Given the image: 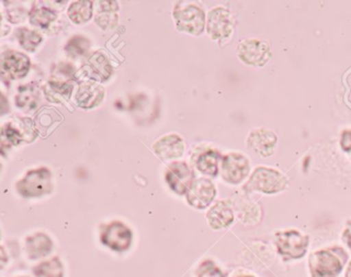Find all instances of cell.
<instances>
[{"instance_id":"6da1fadb","label":"cell","mask_w":351,"mask_h":277,"mask_svg":"<svg viewBox=\"0 0 351 277\" xmlns=\"http://www.w3.org/2000/svg\"><path fill=\"white\" fill-rule=\"evenodd\" d=\"M346 250L341 246H330L314 250L308 258L311 277H339L349 262Z\"/></svg>"},{"instance_id":"7a4b0ae2","label":"cell","mask_w":351,"mask_h":277,"mask_svg":"<svg viewBox=\"0 0 351 277\" xmlns=\"http://www.w3.org/2000/svg\"><path fill=\"white\" fill-rule=\"evenodd\" d=\"M274 245L283 262L297 261L307 254L310 237L299 230H282L274 234Z\"/></svg>"},{"instance_id":"3957f363","label":"cell","mask_w":351,"mask_h":277,"mask_svg":"<svg viewBox=\"0 0 351 277\" xmlns=\"http://www.w3.org/2000/svg\"><path fill=\"white\" fill-rule=\"evenodd\" d=\"M289 180L278 170L260 166L252 172L243 186L246 193L260 192L263 194H277L287 188Z\"/></svg>"},{"instance_id":"277c9868","label":"cell","mask_w":351,"mask_h":277,"mask_svg":"<svg viewBox=\"0 0 351 277\" xmlns=\"http://www.w3.org/2000/svg\"><path fill=\"white\" fill-rule=\"evenodd\" d=\"M178 30L199 36L205 28V14L195 5L178 3L173 12Z\"/></svg>"},{"instance_id":"5b68a950","label":"cell","mask_w":351,"mask_h":277,"mask_svg":"<svg viewBox=\"0 0 351 277\" xmlns=\"http://www.w3.org/2000/svg\"><path fill=\"white\" fill-rule=\"evenodd\" d=\"M17 190L24 197H40L52 191V174L47 168L32 170L17 184Z\"/></svg>"},{"instance_id":"8992f818","label":"cell","mask_w":351,"mask_h":277,"mask_svg":"<svg viewBox=\"0 0 351 277\" xmlns=\"http://www.w3.org/2000/svg\"><path fill=\"white\" fill-rule=\"evenodd\" d=\"M100 240L114 252H126L132 245L133 233L125 224L112 221L101 228Z\"/></svg>"},{"instance_id":"52a82bcc","label":"cell","mask_w":351,"mask_h":277,"mask_svg":"<svg viewBox=\"0 0 351 277\" xmlns=\"http://www.w3.org/2000/svg\"><path fill=\"white\" fill-rule=\"evenodd\" d=\"M240 60L250 67H263L270 61V46L266 42L250 38L242 40L237 47Z\"/></svg>"},{"instance_id":"ba28073f","label":"cell","mask_w":351,"mask_h":277,"mask_svg":"<svg viewBox=\"0 0 351 277\" xmlns=\"http://www.w3.org/2000/svg\"><path fill=\"white\" fill-rule=\"evenodd\" d=\"M250 172V161L242 154H228L221 160V178L228 184H239L247 178Z\"/></svg>"},{"instance_id":"9c48e42d","label":"cell","mask_w":351,"mask_h":277,"mask_svg":"<svg viewBox=\"0 0 351 277\" xmlns=\"http://www.w3.org/2000/svg\"><path fill=\"white\" fill-rule=\"evenodd\" d=\"M231 13L223 8H215L209 13L207 32L213 40L227 38L233 32Z\"/></svg>"},{"instance_id":"30bf717a","label":"cell","mask_w":351,"mask_h":277,"mask_svg":"<svg viewBox=\"0 0 351 277\" xmlns=\"http://www.w3.org/2000/svg\"><path fill=\"white\" fill-rule=\"evenodd\" d=\"M278 137L267 128L256 129L248 135L247 147L261 157H270L275 153Z\"/></svg>"},{"instance_id":"8fae6325","label":"cell","mask_w":351,"mask_h":277,"mask_svg":"<svg viewBox=\"0 0 351 277\" xmlns=\"http://www.w3.org/2000/svg\"><path fill=\"white\" fill-rule=\"evenodd\" d=\"M217 189L207 178L195 180L186 193L189 204L197 209H205L215 200Z\"/></svg>"},{"instance_id":"7c38bea8","label":"cell","mask_w":351,"mask_h":277,"mask_svg":"<svg viewBox=\"0 0 351 277\" xmlns=\"http://www.w3.org/2000/svg\"><path fill=\"white\" fill-rule=\"evenodd\" d=\"M193 172L186 163L176 162L168 167L166 180L170 188L178 195L188 193L192 186Z\"/></svg>"},{"instance_id":"4fadbf2b","label":"cell","mask_w":351,"mask_h":277,"mask_svg":"<svg viewBox=\"0 0 351 277\" xmlns=\"http://www.w3.org/2000/svg\"><path fill=\"white\" fill-rule=\"evenodd\" d=\"M207 221L213 230L225 229L234 223L235 215L229 200L215 203L206 215Z\"/></svg>"},{"instance_id":"5bb4252c","label":"cell","mask_w":351,"mask_h":277,"mask_svg":"<svg viewBox=\"0 0 351 277\" xmlns=\"http://www.w3.org/2000/svg\"><path fill=\"white\" fill-rule=\"evenodd\" d=\"M30 61L25 54L8 52L3 56V73L11 79H22L29 71Z\"/></svg>"},{"instance_id":"9a60e30c","label":"cell","mask_w":351,"mask_h":277,"mask_svg":"<svg viewBox=\"0 0 351 277\" xmlns=\"http://www.w3.org/2000/svg\"><path fill=\"white\" fill-rule=\"evenodd\" d=\"M154 151L162 160L176 159L184 155V141L176 134L162 137L154 145Z\"/></svg>"},{"instance_id":"2e32d148","label":"cell","mask_w":351,"mask_h":277,"mask_svg":"<svg viewBox=\"0 0 351 277\" xmlns=\"http://www.w3.org/2000/svg\"><path fill=\"white\" fill-rule=\"evenodd\" d=\"M53 241L45 233H36L26 239L25 250L30 260H38L51 254Z\"/></svg>"},{"instance_id":"e0dca14e","label":"cell","mask_w":351,"mask_h":277,"mask_svg":"<svg viewBox=\"0 0 351 277\" xmlns=\"http://www.w3.org/2000/svg\"><path fill=\"white\" fill-rule=\"evenodd\" d=\"M104 90L94 82H86L80 86L77 102L81 108H92L100 104L104 99Z\"/></svg>"},{"instance_id":"ac0fdd59","label":"cell","mask_w":351,"mask_h":277,"mask_svg":"<svg viewBox=\"0 0 351 277\" xmlns=\"http://www.w3.org/2000/svg\"><path fill=\"white\" fill-rule=\"evenodd\" d=\"M100 9L96 16V23L104 29H110L118 24L117 11L119 10L118 3L114 1H100Z\"/></svg>"},{"instance_id":"d6986e66","label":"cell","mask_w":351,"mask_h":277,"mask_svg":"<svg viewBox=\"0 0 351 277\" xmlns=\"http://www.w3.org/2000/svg\"><path fill=\"white\" fill-rule=\"evenodd\" d=\"M91 75L98 81H106L112 75V67L106 55L96 52L88 60Z\"/></svg>"},{"instance_id":"ffe728a7","label":"cell","mask_w":351,"mask_h":277,"mask_svg":"<svg viewBox=\"0 0 351 277\" xmlns=\"http://www.w3.org/2000/svg\"><path fill=\"white\" fill-rule=\"evenodd\" d=\"M219 152L209 149V151L204 152L199 156L196 163L197 168L203 174L209 176H217L219 173Z\"/></svg>"},{"instance_id":"44dd1931","label":"cell","mask_w":351,"mask_h":277,"mask_svg":"<svg viewBox=\"0 0 351 277\" xmlns=\"http://www.w3.org/2000/svg\"><path fill=\"white\" fill-rule=\"evenodd\" d=\"M34 273L36 277H63L64 268L60 258L55 256L34 267Z\"/></svg>"},{"instance_id":"7402d4cb","label":"cell","mask_w":351,"mask_h":277,"mask_svg":"<svg viewBox=\"0 0 351 277\" xmlns=\"http://www.w3.org/2000/svg\"><path fill=\"white\" fill-rule=\"evenodd\" d=\"M92 8L93 3L87 0H81L71 3L69 9V16L75 23H86L92 17Z\"/></svg>"},{"instance_id":"603a6c76","label":"cell","mask_w":351,"mask_h":277,"mask_svg":"<svg viewBox=\"0 0 351 277\" xmlns=\"http://www.w3.org/2000/svg\"><path fill=\"white\" fill-rule=\"evenodd\" d=\"M17 36L22 48L25 49L28 52H34L36 47L43 42L42 36H40L38 32L26 29V28L18 30Z\"/></svg>"},{"instance_id":"cb8c5ba5","label":"cell","mask_w":351,"mask_h":277,"mask_svg":"<svg viewBox=\"0 0 351 277\" xmlns=\"http://www.w3.org/2000/svg\"><path fill=\"white\" fill-rule=\"evenodd\" d=\"M56 18L57 15L54 12L47 9H38L32 12L30 22H32V25L38 26V27L46 29Z\"/></svg>"},{"instance_id":"d4e9b609","label":"cell","mask_w":351,"mask_h":277,"mask_svg":"<svg viewBox=\"0 0 351 277\" xmlns=\"http://www.w3.org/2000/svg\"><path fill=\"white\" fill-rule=\"evenodd\" d=\"M89 47V40L83 38V36H77L69 40V44L65 47V50L71 57H77L85 54Z\"/></svg>"},{"instance_id":"484cf974","label":"cell","mask_w":351,"mask_h":277,"mask_svg":"<svg viewBox=\"0 0 351 277\" xmlns=\"http://www.w3.org/2000/svg\"><path fill=\"white\" fill-rule=\"evenodd\" d=\"M197 277H226V274L213 260H205L197 269Z\"/></svg>"},{"instance_id":"4316f807","label":"cell","mask_w":351,"mask_h":277,"mask_svg":"<svg viewBox=\"0 0 351 277\" xmlns=\"http://www.w3.org/2000/svg\"><path fill=\"white\" fill-rule=\"evenodd\" d=\"M16 101L20 108H34L38 102V92L32 87L24 88L23 91H20L19 95L16 97Z\"/></svg>"},{"instance_id":"83f0119b","label":"cell","mask_w":351,"mask_h":277,"mask_svg":"<svg viewBox=\"0 0 351 277\" xmlns=\"http://www.w3.org/2000/svg\"><path fill=\"white\" fill-rule=\"evenodd\" d=\"M341 239H342L344 245L351 252V221H347L345 224L344 229H343L342 234H341Z\"/></svg>"},{"instance_id":"f1b7e54d","label":"cell","mask_w":351,"mask_h":277,"mask_svg":"<svg viewBox=\"0 0 351 277\" xmlns=\"http://www.w3.org/2000/svg\"><path fill=\"white\" fill-rule=\"evenodd\" d=\"M341 147L345 153L349 154L351 158V130L343 132L342 137H341Z\"/></svg>"},{"instance_id":"f546056e","label":"cell","mask_w":351,"mask_h":277,"mask_svg":"<svg viewBox=\"0 0 351 277\" xmlns=\"http://www.w3.org/2000/svg\"><path fill=\"white\" fill-rule=\"evenodd\" d=\"M233 277H256V275L250 272H238L233 275Z\"/></svg>"},{"instance_id":"4dcf8cb0","label":"cell","mask_w":351,"mask_h":277,"mask_svg":"<svg viewBox=\"0 0 351 277\" xmlns=\"http://www.w3.org/2000/svg\"><path fill=\"white\" fill-rule=\"evenodd\" d=\"M344 277H351V260L349 261L346 268H345Z\"/></svg>"}]
</instances>
